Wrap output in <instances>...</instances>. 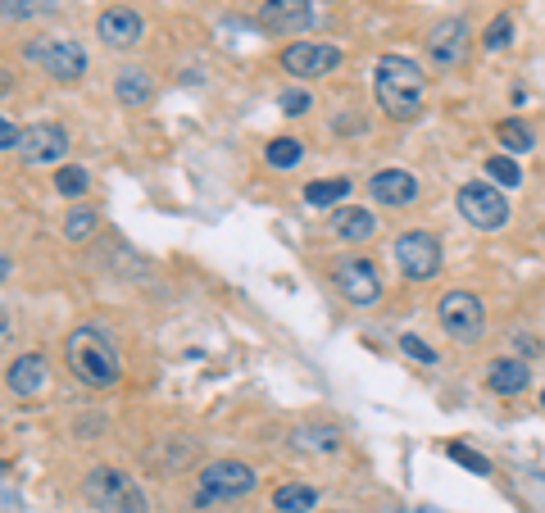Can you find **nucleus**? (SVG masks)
I'll use <instances>...</instances> for the list:
<instances>
[{
  "label": "nucleus",
  "instance_id": "obj_12",
  "mask_svg": "<svg viewBox=\"0 0 545 513\" xmlns=\"http://www.w3.org/2000/svg\"><path fill=\"white\" fill-rule=\"evenodd\" d=\"M314 23V0H264L259 5V28L264 32H305Z\"/></svg>",
  "mask_w": 545,
  "mask_h": 513
},
{
  "label": "nucleus",
  "instance_id": "obj_7",
  "mask_svg": "<svg viewBox=\"0 0 545 513\" xmlns=\"http://www.w3.org/2000/svg\"><path fill=\"white\" fill-rule=\"evenodd\" d=\"M459 214H464L477 232H500V227L509 223V200L500 196V187L464 182V187H459Z\"/></svg>",
  "mask_w": 545,
  "mask_h": 513
},
{
  "label": "nucleus",
  "instance_id": "obj_8",
  "mask_svg": "<svg viewBox=\"0 0 545 513\" xmlns=\"http://www.w3.org/2000/svg\"><path fill=\"white\" fill-rule=\"evenodd\" d=\"M396 264L409 282H432V277L441 273V241H436L432 232H400Z\"/></svg>",
  "mask_w": 545,
  "mask_h": 513
},
{
  "label": "nucleus",
  "instance_id": "obj_34",
  "mask_svg": "<svg viewBox=\"0 0 545 513\" xmlns=\"http://www.w3.org/2000/svg\"><path fill=\"white\" fill-rule=\"evenodd\" d=\"M541 405H545V395H541Z\"/></svg>",
  "mask_w": 545,
  "mask_h": 513
},
{
  "label": "nucleus",
  "instance_id": "obj_18",
  "mask_svg": "<svg viewBox=\"0 0 545 513\" xmlns=\"http://www.w3.org/2000/svg\"><path fill=\"white\" fill-rule=\"evenodd\" d=\"M150 96H155V82H150L146 69H119V78H114V100L119 105L141 109Z\"/></svg>",
  "mask_w": 545,
  "mask_h": 513
},
{
  "label": "nucleus",
  "instance_id": "obj_21",
  "mask_svg": "<svg viewBox=\"0 0 545 513\" xmlns=\"http://www.w3.org/2000/svg\"><path fill=\"white\" fill-rule=\"evenodd\" d=\"M332 232H337L341 241H368L377 232V223L368 209H341V214L332 218Z\"/></svg>",
  "mask_w": 545,
  "mask_h": 513
},
{
  "label": "nucleus",
  "instance_id": "obj_4",
  "mask_svg": "<svg viewBox=\"0 0 545 513\" xmlns=\"http://www.w3.org/2000/svg\"><path fill=\"white\" fill-rule=\"evenodd\" d=\"M82 491H87V500L96 504L100 513H146L141 486L132 482L128 473H119V468H91Z\"/></svg>",
  "mask_w": 545,
  "mask_h": 513
},
{
  "label": "nucleus",
  "instance_id": "obj_2",
  "mask_svg": "<svg viewBox=\"0 0 545 513\" xmlns=\"http://www.w3.org/2000/svg\"><path fill=\"white\" fill-rule=\"evenodd\" d=\"M64 355H69V368L73 377H78L82 386H114L123 373V359L119 350H114V341H109L105 327H78V332L69 336V346H64Z\"/></svg>",
  "mask_w": 545,
  "mask_h": 513
},
{
  "label": "nucleus",
  "instance_id": "obj_23",
  "mask_svg": "<svg viewBox=\"0 0 545 513\" xmlns=\"http://www.w3.org/2000/svg\"><path fill=\"white\" fill-rule=\"evenodd\" d=\"M87 187H91V173H87V168H78V164L55 168V191H60V196H82Z\"/></svg>",
  "mask_w": 545,
  "mask_h": 513
},
{
  "label": "nucleus",
  "instance_id": "obj_19",
  "mask_svg": "<svg viewBox=\"0 0 545 513\" xmlns=\"http://www.w3.org/2000/svg\"><path fill=\"white\" fill-rule=\"evenodd\" d=\"M291 445H296L300 454H337L341 450V432L337 427H327V423H318V427H296L291 432Z\"/></svg>",
  "mask_w": 545,
  "mask_h": 513
},
{
  "label": "nucleus",
  "instance_id": "obj_33",
  "mask_svg": "<svg viewBox=\"0 0 545 513\" xmlns=\"http://www.w3.org/2000/svg\"><path fill=\"white\" fill-rule=\"evenodd\" d=\"M28 14H32V0H5V19H28Z\"/></svg>",
  "mask_w": 545,
  "mask_h": 513
},
{
  "label": "nucleus",
  "instance_id": "obj_28",
  "mask_svg": "<svg viewBox=\"0 0 545 513\" xmlns=\"http://www.w3.org/2000/svg\"><path fill=\"white\" fill-rule=\"evenodd\" d=\"M450 459H455V464H464L468 468V473H477V477H486V473H491V459H482V454H477V450H468V445H450Z\"/></svg>",
  "mask_w": 545,
  "mask_h": 513
},
{
  "label": "nucleus",
  "instance_id": "obj_32",
  "mask_svg": "<svg viewBox=\"0 0 545 513\" xmlns=\"http://www.w3.org/2000/svg\"><path fill=\"white\" fill-rule=\"evenodd\" d=\"M0 146H5V150H19V146H23V132H19V128H14V123H10V119L0 123Z\"/></svg>",
  "mask_w": 545,
  "mask_h": 513
},
{
  "label": "nucleus",
  "instance_id": "obj_30",
  "mask_svg": "<svg viewBox=\"0 0 545 513\" xmlns=\"http://www.w3.org/2000/svg\"><path fill=\"white\" fill-rule=\"evenodd\" d=\"M400 350H405L409 359H418V364H436V350L427 346V341H418V336H400Z\"/></svg>",
  "mask_w": 545,
  "mask_h": 513
},
{
  "label": "nucleus",
  "instance_id": "obj_22",
  "mask_svg": "<svg viewBox=\"0 0 545 513\" xmlns=\"http://www.w3.org/2000/svg\"><path fill=\"white\" fill-rule=\"evenodd\" d=\"M350 196V182L346 178H323V182H309L305 187V205H337V200Z\"/></svg>",
  "mask_w": 545,
  "mask_h": 513
},
{
  "label": "nucleus",
  "instance_id": "obj_6",
  "mask_svg": "<svg viewBox=\"0 0 545 513\" xmlns=\"http://www.w3.org/2000/svg\"><path fill=\"white\" fill-rule=\"evenodd\" d=\"M332 282H337V291L346 296V305H355V309H368L382 300V273H377L364 255L337 259V264H332Z\"/></svg>",
  "mask_w": 545,
  "mask_h": 513
},
{
  "label": "nucleus",
  "instance_id": "obj_11",
  "mask_svg": "<svg viewBox=\"0 0 545 513\" xmlns=\"http://www.w3.org/2000/svg\"><path fill=\"white\" fill-rule=\"evenodd\" d=\"M427 55L441 69H455V64L468 60V23L464 19H441L432 32H427Z\"/></svg>",
  "mask_w": 545,
  "mask_h": 513
},
{
  "label": "nucleus",
  "instance_id": "obj_9",
  "mask_svg": "<svg viewBox=\"0 0 545 513\" xmlns=\"http://www.w3.org/2000/svg\"><path fill=\"white\" fill-rule=\"evenodd\" d=\"M436 318H441V327H446L455 341H477L482 336V327H486V309H482V300L473 296V291H446L441 296V305H436Z\"/></svg>",
  "mask_w": 545,
  "mask_h": 513
},
{
  "label": "nucleus",
  "instance_id": "obj_20",
  "mask_svg": "<svg viewBox=\"0 0 545 513\" xmlns=\"http://www.w3.org/2000/svg\"><path fill=\"white\" fill-rule=\"evenodd\" d=\"M273 509L278 513H314L318 491L309 482H282L278 491H273Z\"/></svg>",
  "mask_w": 545,
  "mask_h": 513
},
{
  "label": "nucleus",
  "instance_id": "obj_25",
  "mask_svg": "<svg viewBox=\"0 0 545 513\" xmlns=\"http://www.w3.org/2000/svg\"><path fill=\"white\" fill-rule=\"evenodd\" d=\"M496 137H500V146L505 150H514V155H523V150H532V132H527V123H518V119H505L496 128Z\"/></svg>",
  "mask_w": 545,
  "mask_h": 513
},
{
  "label": "nucleus",
  "instance_id": "obj_24",
  "mask_svg": "<svg viewBox=\"0 0 545 513\" xmlns=\"http://www.w3.org/2000/svg\"><path fill=\"white\" fill-rule=\"evenodd\" d=\"M486 178L496 182V187H518V182H523V168H518L509 155H491L486 159Z\"/></svg>",
  "mask_w": 545,
  "mask_h": 513
},
{
  "label": "nucleus",
  "instance_id": "obj_14",
  "mask_svg": "<svg viewBox=\"0 0 545 513\" xmlns=\"http://www.w3.org/2000/svg\"><path fill=\"white\" fill-rule=\"evenodd\" d=\"M19 155L28 159V164H55V159L69 155V132L55 128V123H37V128L23 132Z\"/></svg>",
  "mask_w": 545,
  "mask_h": 513
},
{
  "label": "nucleus",
  "instance_id": "obj_10",
  "mask_svg": "<svg viewBox=\"0 0 545 513\" xmlns=\"http://www.w3.org/2000/svg\"><path fill=\"white\" fill-rule=\"evenodd\" d=\"M346 60L337 46H327V41H291L287 50H282V69L291 73V78H323V73H332L337 64Z\"/></svg>",
  "mask_w": 545,
  "mask_h": 513
},
{
  "label": "nucleus",
  "instance_id": "obj_15",
  "mask_svg": "<svg viewBox=\"0 0 545 513\" xmlns=\"http://www.w3.org/2000/svg\"><path fill=\"white\" fill-rule=\"evenodd\" d=\"M368 191H373L377 205L400 209V205H414L418 200V178L414 173H405V168H382V173L368 178Z\"/></svg>",
  "mask_w": 545,
  "mask_h": 513
},
{
  "label": "nucleus",
  "instance_id": "obj_26",
  "mask_svg": "<svg viewBox=\"0 0 545 513\" xmlns=\"http://www.w3.org/2000/svg\"><path fill=\"white\" fill-rule=\"evenodd\" d=\"M96 209H69V218H64V237L69 241H87L91 232H96Z\"/></svg>",
  "mask_w": 545,
  "mask_h": 513
},
{
  "label": "nucleus",
  "instance_id": "obj_17",
  "mask_svg": "<svg viewBox=\"0 0 545 513\" xmlns=\"http://www.w3.org/2000/svg\"><path fill=\"white\" fill-rule=\"evenodd\" d=\"M527 382H532V368L523 364V359H496V364L486 368V386L496 395H518V391H527Z\"/></svg>",
  "mask_w": 545,
  "mask_h": 513
},
{
  "label": "nucleus",
  "instance_id": "obj_31",
  "mask_svg": "<svg viewBox=\"0 0 545 513\" xmlns=\"http://www.w3.org/2000/svg\"><path fill=\"white\" fill-rule=\"evenodd\" d=\"M309 105H314L309 91H287V96H282V114H309Z\"/></svg>",
  "mask_w": 545,
  "mask_h": 513
},
{
  "label": "nucleus",
  "instance_id": "obj_27",
  "mask_svg": "<svg viewBox=\"0 0 545 513\" xmlns=\"http://www.w3.org/2000/svg\"><path fill=\"white\" fill-rule=\"evenodd\" d=\"M264 159H268L273 168H291V164H300V141H296V137H278V141H268Z\"/></svg>",
  "mask_w": 545,
  "mask_h": 513
},
{
  "label": "nucleus",
  "instance_id": "obj_29",
  "mask_svg": "<svg viewBox=\"0 0 545 513\" xmlns=\"http://www.w3.org/2000/svg\"><path fill=\"white\" fill-rule=\"evenodd\" d=\"M509 37H514V19H509V14H496L491 28H486V50H505Z\"/></svg>",
  "mask_w": 545,
  "mask_h": 513
},
{
  "label": "nucleus",
  "instance_id": "obj_5",
  "mask_svg": "<svg viewBox=\"0 0 545 513\" xmlns=\"http://www.w3.org/2000/svg\"><path fill=\"white\" fill-rule=\"evenodd\" d=\"M28 60L41 64L50 78H60V82H78L82 73H87V50H82L78 41H69V37H37V41H28Z\"/></svg>",
  "mask_w": 545,
  "mask_h": 513
},
{
  "label": "nucleus",
  "instance_id": "obj_1",
  "mask_svg": "<svg viewBox=\"0 0 545 513\" xmlns=\"http://www.w3.org/2000/svg\"><path fill=\"white\" fill-rule=\"evenodd\" d=\"M373 96L382 105V114H391L396 123H409L423 114V73L405 55H382L373 69Z\"/></svg>",
  "mask_w": 545,
  "mask_h": 513
},
{
  "label": "nucleus",
  "instance_id": "obj_3",
  "mask_svg": "<svg viewBox=\"0 0 545 513\" xmlns=\"http://www.w3.org/2000/svg\"><path fill=\"white\" fill-rule=\"evenodd\" d=\"M255 491V468L237 464V459H214L200 468V482L191 491V509L196 513H232V504L246 500Z\"/></svg>",
  "mask_w": 545,
  "mask_h": 513
},
{
  "label": "nucleus",
  "instance_id": "obj_13",
  "mask_svg": "<svg viewBox=\"0 0 545 513\" xmlns=\"http://www.w3.org/2000/svg\"><path fill=\"white\" fill-rule=\"evenodd\" d=\"M141 32H146V23H141V14L128 10V5H109V10L100 14V23H96V37L105 41V46H114V50L137 46Z\"/></svg>",
  "mask_w": 545,
  "mask_h": 513
},
{
  "label": "nucleus",
  "instance_id": "obj_16",
  "mask_svg": "<svg viewBox=\"0 0 545 513\" xmlns=\"http://www.w3.org/2000/svg\"><path fill=\"white\" fill-rule=\"evenodd\" d=\"M5 386L14 395H37L46 386V355H19L5 368Z\"/></svg>",
  "mask_w": 545,
  "mask_h": 513
}]
</instances>
